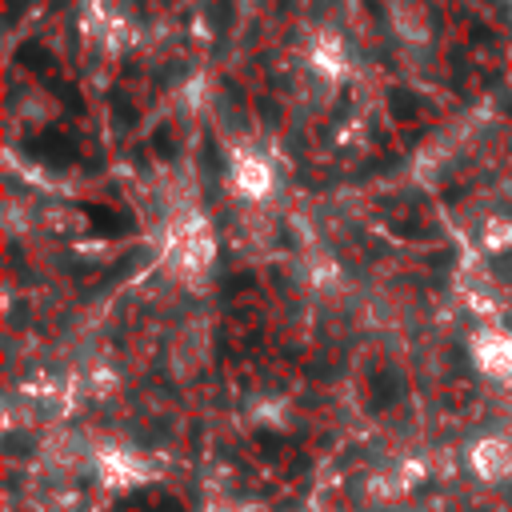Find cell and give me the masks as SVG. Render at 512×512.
Segmentation results:
<instances>
[{
  "label": "cell",
  "instance_id": "obj_2",
  "mask_svg": "<svg viewBox=\"0 0 512 512\" xmlns=\"http://www.w3.org/2000/svg\"><path fill=\"white\" fill-rule=\"evenodd\" d=\"M228 184H232V192L240 200L260 204V200H268V192L276 184V172L256 148H236L232 160H228Z\"/></svg>",
  "mask_w": 512,
  "mask_h": 512
},
{
  "label": "cell",
  "instance_id": "obj_1",
  "mask_svg": "<svg viewBox=\"0 0 512 512\" xmlns=\"http://www.w3.org/2000/svg\"><path fill=\"white\" fill-rule=\"evenodd\" d=\"M212 256H216V244H212V232L208 224L196 216V212H180L176 216V232H172V244H168V264L180 280H200L208 268H212Z\"/></svg>",
  "mask_w": 512,
  "mask_h": 512
},
{
  "label": "cell",
  "instance_id": "obj_7",
  "mask_svg": "<svg viewBox=\"0 0 512 512\" xmlns=\"http://www.w3.org/2000/svg\"><path fill=\"white\" fill-rule=\"evenodd\" d=\"M480 248L484 252H508L512 248V216H488L480 224Z\"/></svg>",
  "mask_w": 512,
  "mask_h": 512
},
{
  "label": "cell",
  "instance_id": "obj_5",
  "mask_svg": "<svg viewBox=\"0 0 512 512\" xmlns=\"http://www.w3.org/2000/svg\"><path fill=\"white\" fill-rule=\"evenodd\" d=\"M472 356H476V364L488 376L512 384V336H504V332H476L472 336Z\"/></svg>",
  "mask_w": 512,
  "mask_h": 512
},
{
  "label": "cell",
  "instance_id": "obj_3",
  "mask_svg": "<svg viewBox=\"0 0 512 512\" xmlns=\"http://www.w3.org/2000/svg\"><path fill=\"white\" fill-rule=\"evenodd\" d=\"M308 72L320 84H340L348 76V48L336 32H316L308 44Z\"/></svg>",
  "mask_w": 512,
  "mask_h": 512
},
{
  "label": "cell",
  "instance_id": "obj_6",
  "mask_svg": "<svg viewBox=\"0 0 512 512\" xmlns=\"http://www.w3.org/2000/svg\"><path fill=\"white\" fill-rule=\"evenodd\" d=\"M472 468L484 480H504L512 472V440L508 436H484L472 444Z\"/></svg>",
  "mask_w": 512,
  "mask_h": 512
},
{
  "label": "cell",
  "instance_id": "obj_4",
  "mask_svg": "<svg viewBox=\"0 0 512 512\" xmlns=\"http://www.w3.org/2000/svg\"><path fill=\"white\" fill-rule=\"evenodd\" d=\"M388 28L400 44H428L432 40V12L424 0H388Z\"/></svg>",
  "mask_w": 512,
  "mask_h": 512
}]
</instances>
